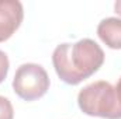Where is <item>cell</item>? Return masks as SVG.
Masks as SVG:
<instances>
[{"mask_svg":"<svg viewBox=\"0 0 121 119\" xmlns=\"http://www.w3.org/2000/svg\"><path fill=\"white\" fill-rule=\"evenodd\" d=\"M52 63L60 80L76 86L93 76L104 63V52L90 38L75 44H60L52 53Z\"/></svg>","mask_w":121,"mask_h":119,"instance_id":"obj_1","label":"cell"},{"mask_svg":"<svg viewBox=\"0 0 121 119\" xmlns=\"http://www.w3.org/2000/svg\"><path fill=\"white\" fill-rule=\"evenodd\" d=\"M78 105L89 116L120 119L116 88L108 81H94L82 88L78 95Z\"/></svg>","mask_w":121,"mask_h":119,"instance_id":"obj_2","label":"cell"},{"mask_svg":"<svg viewBox=\"0 0 121 119\" xmlns=\"http://www.w3.org/2000/svg\"><path fill=\"white\" fill-rule=\"evenodd\" d=\"M14 92L24 101H35L47 94L49 77L47 70L37 63L21 64L13 79Z\"/></svg>","mask_w":121,"mask_h":119,"instance_id":"obj_3","label":"cell"},{"mask_svg":"<svg viewBox=\"0 0 121 119\" xmlns=\"http://www.w3.org/2000/svg\"><path fill=\"white\" fill-rule=\"evenodd\" d=\"M24 18V8L18 0H0V42L7 41Z\"/></svg>","mask_w":121,"mask_h":119,"instance_id":"obj_4","label":"cell"},{"mask_svg":"<svg viewBox=\"0 0 121 119\" xmlns=\"http://www.w3.org/2000/svg\"><path fill=\"white\" fill-rule=\"evenodd\" d=\"M99 38L111 49H121V20L117 17H107L97 25Z\"/></svg>","mask_w":121,"mask_h":119,"instance_id":"obj_5","label":"cell"},{"mask_svg":"<svg viewBox=\"0 0 121 119\" xmlns=\"http://www.w3.org/2000/svg\"><path fill=\"white\" fill-rule=\"evenodd\" d=\"M14 109L9 98L0 95V119H13Z\"/></svg>","mask_w":121,"mask_h":119,"instance_id":"obj_6","label":"cell"},{"mask_svg":"<svg viewBox=\"0 0 121 119\" xmlns=\"http://www.w3.org/2000/svg\"><path fill=\"white\" fill-rule=\"evenodd\" d=\"M9 67H10V62L7 55L0 51V83H3L7 77V73H9Z\"/></svg>","mask_w":121,"mask_h":119,"instance_id":"obj_7","label":"cell"},{"mask_svg":"<svg viewBox=\"0 0 121 119\" xmlns=\"http://www.w3.org/2000/svg\"><path fill=\"white\" fill-rule=\"evenodd\" d=\"M116 95H117V104H118V114H120V119H121V77L118 79L117 84H116Z\"/></svg>","mask_w":121,"mask_h":119,"instance_id":"obj_8","label":"cell"},{"mask_svg":"<svg viewBox=\"0 0 121 119\" xmlns=\"http://www.w3.org/2000/svg\"><path fill=\"white\" fill-rule=\"evenodd\" d=\"M114 10H116V13L121 16V0H117L116 3H114Z\"/></svg>","mask_w":121,"mask_h":119,"instance_id":"obj_9","label":"cell"}]
</instances>
